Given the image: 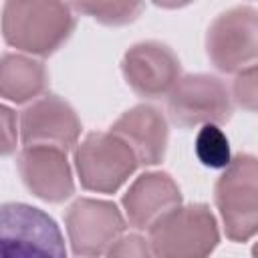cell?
I'll return each mask as SVG.
<instances>
[{"instance_id": "obj_1", "label": "cell", "mask_w": 258, "mask_h": 258, "mask_svg": "<svg viewBox=\"0 0 258 258\" xmlns=\"http://www.w3.org/2000/svg\"><path fill=\"white\" fill-rule=\"evenodd\" d=\"M0 258H67L62 232L40 208L0 204Z\"/></svg>"}, {"instance_id": "obj_2", "label": "cell", "mask_w": 258, "mask_h": 258, "mask_svg": "<svg viewBox=\"0 0 258 258\" xmlns=\"http://www.w3.org/2000/svg\"><path fill=\"white\" fill-rule=\"evenodd\" d=\"M149 242L159 258H206L218 244L216 220L206 206L173 208L149 226Z\"/></svg>"}, {"instance_id": "obj_3", "label": "cell", "mask_w": 258, "mask_h": 258, "mask_svg": "<svg viewBox=\"0 0 258 258\" xmlns=\"http://www.w3.org/2000/svg\"><path fill=\"white\" fill-rule=\"evenodd\" d=\"M75 18L64 4L4 6V38L8 44L36 54H50L73 30Z\"/></svg>"}, {"instance_id": "obj_4", "label": "cell", "mask_w": 258, "mask_h": 258, "mask_svg": "<svg viewBox=\"0 0 258 258\" xmlns=\"http://www.w3.org/2000/svg\"><path fill=\"white\" fill-rule=\"evenodd\" d=\"M77 169L87 189L111 194L137 167L131 147L113 133H91L77 149Z\"/></svg>"}, {"instance_id": "obj_5", "label": "cell", "mask_w": 258, "mask_h": 258, "mask_svg": "<svg viewBox=\"0 0 258 258\" xmlns=\"http://www.w3.org/2000/svg\"><path fill=\"white\" fill-rule=\"evenodd\" d=\"M216 204L222 212L226 234L236 242L256 232V159L234 157L216 183Z\"/></svg>"}, {"instance_id": "obj_6", "label": "cell", "mask_w": 258, "mask_h": 258, "mask_svg": "<svg viewBox=\"0 0 258 258\" xmlns=\"http://www.w3.org/2000/svg\"><path fill=\"white\" fill-rule=\"evenodd\" d=\"M169 117L179 127L218 125L230 119L232 105L226 87L208 75H189L179 79L169 93Z\"/></svg>"}, {"instance_id": "obj_7", "label": "cell", "mask_w": 258, "mask_h": 258, "mask_svg": "<svg viewBox=\"0 0 258 258\" xmlns=\"http://www.w3.org/2000/svg\"><path fill=\"white\" fill-rule=\"evenodd\" d=\"M123 228L125 220L111 202L79 200L67 214V230L73 250L85 258L103 254L123 232Z\"/></svg>"}, {"instance_id": "obj_8", "label": "cell", "mask_w": 258, "mask_h": 258, "mask_svg": "<svg viewBox=\"0 0 258 258\" xmlns=\"http://www.w3.org/2000/svg\"><path fill=\"white\" fill-rule=\"evenodd\" d=\"M81 123L69 103L56 95H44L22 111L20 137L24 147L46 145L69 151L77 145Z\"/></svg>"}, {"instance_id": "obj_9", "label": "cell", "mask_w": 258, "mask_h": 258, "mask_svg": "<svg viewBox=\"0 0 258 258\" xmlns=\"http://www.w3.org/2000/svg\"><path fill=\"white\" fill-rule=\"evenodd\" d=\"M123 73L137 95L157 99L177 83L179 60L165 44L141 42L125 52Z\"/></svg>"}, {"instance_id": "obj_10", "label": "cell", "mask_w": 258, "mask_h": 258, "mask_svg": "<svg viewBox=\"0 0 258 258\" xmlns=\"http://www.w3.org/2000/svg\"><path fill=\"white\" fill-rule=\"evenodd\" d=\"M256 20L250 8L222 14L208 32V52L220 71L232 73L256 56Z\"/></svg>"}, {"instance_id": "obj_11", "label": "cell", "mask_w": 258, "mask_h": 258, "mask_svg": "<svg viewBox=\"0 0 258 258\" xmlns=\"http://www.w3.org/2000/svg\"><path fill=\"white\" fill-rule=\"evenodd\" d=\"M18 169L28 189L48 202H60L73 194L67 151L46 145L24 147L18 155Z\"/></svg>"}, {"instance_id": "obj_12", "label": "cell", "mask_w": 258, "mask_h": 258, "mask_svg": "<svg viewBox=\"0 0 258 258\" xmlns=\"http://www.w3.org/2000/svg\"><path fill=\"white\" fill-rule=\"evenodd\" d=\"M111 133L121 137L137 157V163H157L165 153L167 127L157 109L139 105L127 111L113 127Z\"/></svg>"}, {"instance_id": "obj_13", "label": "cell", "mask_w": 258, "mask_h": 258, "mask_svg": "<svg viewBox=\"0 0 258 258\" xmlns=\"http://www.w3.org/2000/svg\"><path fill=\"white\" fill-rule=\"evenodd\" d=\"M179 189L167 173H145L137 177L123 198L129 224L135 228H149L157 218L177 208Z\"/></svg>"}, {"instance_id": "obj_14", "label": "cell", "mask_w": 258, "mask_h": 258, "mask_svg": "<svg viewBox=\"0 0 258 258\" xmlns=\"http://www.w3.org/2000/svg\"><path fill=\"white\" fill-rule=\"evenodd\" d=\"M46 85V71L42 62L18 56V54H6L0 58V95L24 103L32 97H36Z\"/></svg>"}, {"instance_id": "obj_15", "label": "cell", "mask_w": 258, "mask_h": 258, "mask_svg": "<svg viewBox=\"0 0 258 258\" xmlns=\"http://www.w3.org/2000/svg\"><path fill=\"white\" fill-rule=\"evenodd\" d=\"M196 155L206 167L212 169L228 167L232 157H230V143L226 133L218 125L212 123L202 125L196 137Z\"/></svg>"}, {"instance_id": "obj_16", "label": "cell", "mask_w": 258, "mask_h": 258, "mask_svg": "<svg viewBox=\"0 0 258 258\" xmlns=\"http://www.w3.org/2000/svg\"><path fill=\"white\" fill-rule=\"evenodd\" d=\"M73 8L93 14V18L107 24H123L135 18L141 4H75Z\"/></svg>"}, {"instance_id": "obj_17", "label": "cell", "mask_w": 258, "mask_h": 258, "mask_svg": "<svg viewBox=\"0 0 258 258\" xmlns=\"http://www.w3.org/2000/svg\"><path fill=\"white\" fill-rule=\"evenodd\" d=\"M107 258H153L151 248L141 236H125L111 244Z\"/></svg>"}, {"instance_id": "obj_18", "label": "cell", "mask_w": 258, "mask_h": 258, "mask_svg": "<svg viewBox=\"0 0 258 258\" xmlns=\"http://www.w3.org/2000/svg\"><path fill=\"white\" fill-rule=\"evenodd\" d=\"M16 149V117L8 107L0 105V155Z\"/></svg>"}, {"instance_id": "obj_19", "label": "cell", "mask_w": 258, "mask_h": 258, "mask_svg": "<svg viewBox=\"0 0 258 258\" xmlns=\"http://www.w3.org/2000/svg\"><path fill=\"white\" fill-rule=\"evenodd\" d=\"M254 75H256V67L250 64L248 71H242L236 79V97L242 105H246L250 111H254V99H256V87H254Z\"/></svg>"}]
</instances>
